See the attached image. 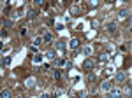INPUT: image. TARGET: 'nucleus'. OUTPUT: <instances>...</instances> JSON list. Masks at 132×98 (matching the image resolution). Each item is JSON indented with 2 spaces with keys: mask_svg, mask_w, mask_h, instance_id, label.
<instances>
[{
  "mask_svg": "<svg viewBox=\"0 0 132 98\" xmlns=\"http://www.w3.org/2000/svg\"><path fill=\"white\" fill-rule=\"evenodd\" d=\"M109 93H111V96H114V98H120V96H122V91H120V89H116V88H111V89H109Z\"/></svg>",
  "mask_w": 132,
  "mask_h": 98,
  "instance_id": "39448f33",
  "label": "nucleus"
},
{
  "mask_svg": "<svg viewBox=\"0 0 132 98\" xmlns=\"http://www.w3.org/2000/svg\"><path fill=\"white\" fill-rule=\"evenodd\" d=\"M101 88H102V91H109V89L113 88V81H104Z\"/></svg>",
  "mask_w": 132,
  "mask_h": 98,
  "instance_id": "20e7f679",
  "label": "nucleus"
},
{
  "mask_svg": "<svg viewBox=\"0 0 132 98\" xmlns=\"http://www.w3.org/2000/svg\"><path fill=\"white\" fill-rule=\"evenodd\" d=\"M90 5H92V7H97V5H99V0H92Z\"/></svg>",
  "mask_w": 132,
  "mask_h": 98,
  "instance_id": "5701e85b",
  "label": "nucleus"
},
{
  "mask_svg": "<svg viewBox=\"0 0 132 98\" xmlns=\"http://www.w3.org/2000/svg\"><path fill=\"white\" fill-rule=\"evenodd\" d=\"M65 2H67V0H65Z\"/></svg>",
  "mask_w": 132,
  "mask_h": 98,
  "instance_id": "a878e982",
  "label": "nucleus"
},
{
  "mask_svg": "<svg viewBox=\"0 0 132 98\" xmlns=\"http://www.w3.org/2000/svg\"><path fill=\"white\" fill-rule=\"evenodd\" d=\"M125 2H127V0H125Z\"/></svg>",
  "mask_w": 132,
  "mask_h": 98,
  "instance_id": "393cba45",
  "label": "nucleus"
},
{
  "mask_svg": "<svg viewBox=\"0 0 132 98\" xmlns=\"http://www.w3.org/2000/svg\"><path fill=\"white\" fill-rule=\"evenodd\" d=\"M56 47H58V51H63V49H65V42H63V40H58V42H56Z\"/></svg>",
  "mask_w": 132,
  "mask_h": 98,
  "instance_id": "4468645a",
  "label": "nucleus"
},
{
  "mask_svg": "<svg viewBox=\"0 0 132 98\" xmlns=\"http://www.w3.org/2000/svg\"><path fill=\"white\" fill-rule=\"evenodd\" d=\"M34 82H35V79H34V77H28L27 81H25V86H27V88H34Z\"/></svg>",
  "mask_w": 132,
  "mask_h": 98,
  "instance_id": "1a4fd4ad",
  "label": "nucleus"
},
{
  "mask_svg": "<svg viewBox=\"0 0 132 98\" xmlns=\"http://www.w3.org/2000/svg\"><path fill=\"white\" fill-rule=\"evenodd\" d=\"M46 56H48L50 60H55V58H56V51H53V49H50V51L46 53Z\"/></svg>",
  "mask_w": 132,
  "mask_h": 98,
  "instance_id": "9d476101",
  "label": "nucleus"
},
{
  "mask_svg": "<svg viewBox=\"0 0 132 98\" xmlns=\"http://www.w3.org/2000/svg\"><path fill=\"white\" fill-rule=\"evenodd\" d=\"M108 60H109V54H108V53H102L101 58H99V61H101V63H106Z\"/></svg>",
  "mask_w": 132,
  "mask_h": 98,
  "instance_id": "9b49d317",
  "label": "nucleus"
},
{
  "mask_svg": "<svg viewBox=\"0 0 132 98\" xmlns=\"http://www.w3.org/2000/svg\"><path fill=\"white\" fill-rule=\"evenodd\" d=\"M83 53H85L86 56H90V54H92V47H90V46H86V47L83 49Z\"/></svg>",
  "mask_w": 132,
  "mask_h": 98,
  "instance_id": "a211bd4d",
  "label": "nucleus"
},
{
  "mask_svg": "<svg viewBox=\"0 0 132 98\" xmlns=\"http://www.w3.org/2000/svg\"><path fill=\"white\" fill-rule=\"evenodd\" d=\"M114 79H116L118 82H125V79H127V75H125V72H123V70H120V72H116V75H114Z\"/></svg>",
  "mask_w": 132,
  "mask_h": 98,
  "instance_id": "7ed1b4c3",
  "label": "nucleus"
},
{
  "mask_svg": "<svg viewBox=\"0 0 132 98\" xmlns=\"http://www.w3.org/2000/svg\"><path fill=\"white\" fill-rule=\"evenodd\" d=\"M35 16H37V12H35L34 9H30V11H28V14H27L28 19H35Z\"/></svg>",
  "mask_w": 132,
  "mask_h": 98,
  "instance_id": "f8f14e48",
  "label": "nucleus"
},
{
  "mask_svg": "<svg viewBox=\"0 0 132 98\" xmlns=\"http://www.w3.org/2000/svg\"><path fill=\"white\" fill-rule=\"evenodd\" d=\"M106 2H108V4H113V2H116V0H106Z\"/></svg>",
  "mask_w": 132,
  "mask_h": 98,
  "instance_id": "b1692460",
  "label": "nucleus"
},
{
  "mask_svg": "<svg viewBox=\"0 0 132 98\" xmlns=\"http://www.w3.org/2000/svg\"><path fill=\"white\" fill-rule=\"evenodd\" d=\"M53 77H55V79H56V81H58V79L62 77V72H60V70H58V68H56V70H55V72H53Z\"/></svg>",
  "mask_w": 132,
  "mask_h": 98,
  "instance_id": "dca6fc26",
  "label": "nucleus"
},
{
  "mask_svg": "<svg viewBox=\"0 0 132 98\" xmlns=\"http://www.w3.org/2000/svg\"><path fill=\"white\" fill-rule=\"evenodd\" d=\"M42 40H44V42H51V40H53V35L48 33V32H44V33H42Z\"/></svg>",
  "mask_w": 132,
  "mask_h": 98,
  "instance_id": "0eeeda50",
  "label": "nucleus"
},
{
  "mask_svg": "<svg viewBox=\"0 0 132 98\" xmlns=\"http://www.w3.org/2000/svg\"><path fill=\"white\" fill-rule=\"evenodd\" d=\"M34 61H35V63H41V61H42V56H41V54H37V56H34Z\"/></svg>",
  "mask_w": 132,
  "mask_h": 98,
  "instance_id": "6ab92c4d",
  "label": "nucleus"
},
{
  "mask_svg": "<svg viewBox=\"0 0 132 98\" xmlns=\"http://www.w3.org/2000/svg\"><path fill=\"white\" fill-rule=\"evenodd\" d=\"M79 47V39H71V49H78Z\"/></svg>",
  "mask_w": 132,
  "mask_h": 98,
  "instance_id": "6e6552de",
  "label": "nucleus"
},
{
  "mask_svg": "<svg viewBox=\"0 0 132 98\" xmlns=\"http://www.w3.org/2000/svg\"><path fill=\"white\" fill-rule=\"evenodd\" d=\"M0 96H2V98H11V91H9V89H4V91H0Z\"/></svg>",
  "mask_w": 132,
  "mask_h": 98,
  "instance_id": "ddd939ff",
  "label": "nucleus"
},
{
  "mask_svg": "<svg viewBox=\"0 0 132 98\" xmlns=\"http://www.w3.org/2000/svg\"><path fill=\"white\" fill-rule=\"evenodd\" d=\"M71 14L78 16V14H79V7H76V5H74V7H71Z\"/></svg>",
  "mask_w": 132,
  "mask_h": 98,
  "instance_id": "f3484780",
  "label": "nucleus"
},
{
  "mask_svg": "<svg viewBox=\"0 0 132 98\" xmlns=\"http://www.w3.org/2000/svg\"><path fill=\"white\" fill-rule=\"evenodd\" d=\"M11 63V56H5V58H4V65H9Z\"/></svg>",
  "mask_w": 132,
  "mask_h": 98,
  "instance_id": "4be33fe9",
  "label": "nucleus"
},
{
  "mask_svg": "<svg viewBox=\"0 0 132 98\" xmlns=\"http://www.w3.org/2000/svg\"><path fill=\"white\" fill-rule=\"evenodd\" d=\"M41 42H42V39H41V37H37V39L34 40V46H35V47H37V46H39V44H41Z\"/></svg>",
  "mask_w": 132,
  "mask_h": 98,
  "instance_id": "aec40b11",
  "label": "nucleus"
},
{
  "mask_svg": "<svg viewBox=\"0 0 132 98\" xmlns=\"http://www.w3.org/2000/svg\"><path fill=\"white\" fill-rule=\"evenodd\" d=\"M83 68L86 70V72L93 70V68H95V60H93V58H86L85 61H83Z\"/></svg>",
  "mask_w": 132,
  "mask_h": 98,
  "instance_id": "f257e3e1",
  "label": "nucleus"
},
{
  "mask_svg": "<svg viewBox=\"0 0 132 98\" xmlns=\"http://www.w3.org/2000/svg\"><path fill=\"white\" fill-rule=\"evenodd\" d=\"M35 2V5H44L46 4V0H34Z\"/></svg>",
  "mask_w": 132,
  "mask_h": 98,
  "instance_id": "412c9836",
  "label": "nucleus"
},
{
  "mask_svg": "<svg viewBox=\"0 0 132 98\" xmlns=\"http://www.w3.org/2000/svg\"><path fill=\"white\" fill-rule=\"evenodd\" d=\"M106 30H108L109 33H114V30H116V23H114V21H111V23H108V26H106Z\"/></svg>",
  "mask_w": 132,
  "mask_h": 98,
  "instance_id": "423d86ee",
  "label": "nucleus"
},
{
  "mask_svg": "<svg viewBox=\"0 0 132 98\" xmlns=\"http://www.w3.org/2000/svg\"><path fill=\"white\" fill-rule=\"evenodd\" d=\"M88 81H90V82H95V81H97V75H95L92 70H90V74H88Z\"/></svg>",
  "mask_w": 132,
  "mask_h": 98,
  "instance_id": "2eb2a0df",
  "label": "nucleus"
},
{
  "mask_svg": "<svg viewBox=\"0 0 132 98\" xmlns=\"http://www.w3.org/2000/svg\"><path fill=\"white\" fill-rule=\"evenodd\" d=\"M118 18H120V19H129V18H130V11L129 9H122L120 12H118Z\"/></svg>",
  "mask_w": 132,
  "mask_h": 98,
  "instance_id": "f03ea898",
  "label": "nucleus"
}]
</instances>
